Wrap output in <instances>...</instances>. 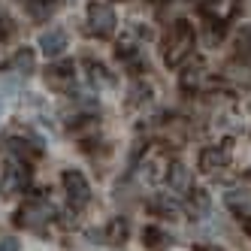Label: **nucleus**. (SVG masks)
Returning a JSON list of instances; mask_svg holds the SVG:
<instances>
[{
    "label": "nucleus",
    "mask_w": 251,
    "mask_h": 251,
    "mask_svg": "<svg viewBox=\"0 0 251 251\" xmlns=\"http://www.w3.org/2000/svg\"><path fill=\"white\" fill-rule=\"evenodd\" d=\"M58 12V0H27V15L33 22H49Z\"/></svg>",
    "instance_id": "obj_15"
},
{
    "label": "nucleus",
    "mask_w": 251,
    "mask_h": 251,
    "mask_svg": "<svg viewBox=\"0 0 251 251\" xmlns=\"http://www.w3.org/2000/svg\"><path fill=\"white\" fill-rule=\"evenodd\" d=\"M203 12L212 15V22H230L239 12V0H212V3H203Z\"/></svg>",
    "instance_id": "obj_12"
},
{
    "label": "nucleus",
    "mask_w": 251,
    "mask_h": 251,
    "mask_svg": "<svg viewBox=\"0 0 251 251\" xmlns=\"http://www.w3.org/2000/svg\"><path fill=\"white\" fill-rule=\"evenodd\" d=\"M9 33H12V22L6 19V15H0V43H3Z\"/></svg>",
    "instance_id": "obj_23"
},
{
    "label": "nucleus",
    "mask_w": 251,
    "mask_h": 251,
    "mask_svg": "<svg viewBox=\"0 0 251 251\" xmlns=\"http://www.w3.org/2000/svg\"><path fill=\"white\" fill-rule=\"evenodd\" d=\"M149 209H151L154 215H164V218H178V215H182V206H178L170 194H157V197H151Z\"/></svg>",
    "instance_id": "obj_14"
},
{
    "label": "nucleus",
    "mask_w": 251,
    "mask_h": 251,
    "mask_svg": "<svg viewBox=\"0 0 251 251\" xmlns=\"http://www.w3.org/2000/svg\"><path fill=\"white\" fill-rule=\"evenodd\" d=\"M12 70L15 73H22V76H30L33 70H37V55H33V49H19L15 51V58H12Z\"/></svg>",
    "instance_id": "obj_17"
},
{
    "label": "nucleus",
    "mask_w": 251,
    "mask_h": 251,
    "mask_svg": "<svg viewBox=\"0 0 251 251\" xmlns=\"http://www.w3.org/2000/svg\"><path fill=\"white\" fill-rule=\"evenodd\" d=\"M85 70H88V82H91L94 88H112L115 85V76H109V70H106L100 61H85Z\"/></svg>",
    "instance_id": "obj_13"
},
{
    "label": "nucleus",
    "mask_w": 251,
    "mask_h": 251,
    "mask_svg": "<svg viewBox=\"0 0 251 251\" xmlns=\"http://www.w3.org/2000/svg\"><path fill=\"white\" fill-rule=\"evenodd\" d=\"M61 185H64L67 200H70V206H73V209H85L88 203H91V185H88V178L79 170H64Z\"/></svg>",
    "instance_id": "obj_4"
},
{
    "label": "nucleus",
    "mask_w": 251,
    "mask_h": 251,
    "mask_svg": "<svg viewBox=\"0 0 251 251\" xmlns=\"http://www.w3.org/2000/svg\"><path fill=\"white\" fill-rule=\"evenodd\" d=\"M197 251H224V248H218V245H203V248H197Z\"/></svg>",
    "instance_id": "obj_25"
},
{
    "label": "nucleus",
    "mask_w": 251,
    "mask_h": 251,
    "mask_svg": "<svg viewBox=\"0 0 251 251\" xmlns=\"http://www.w3.org/2000/svg\"><path fill=\"white\" fill-rule=\"evenodd\" d=\"M30 182V170L25 160H15V157H6V167L0 173V197H15L22 194Z\"/></svg>",
    "instance_id": "obj_3"
},
{
    "label": "nucleus",
    "mask_w": 251,
    "mask_h": 251,
    "mask_svg": "<svg viewBox=\"0 0 251 251\" xmlns=\"http://www.w3.org/2000/svg\"><path fill=\"white\" fill-rule=\"evenodd\" d=\"M149 100H151V88H149L146 82H136V85L130 88V103L139 106V103H149Z\"/></svg>",
    "instance_id": "obj_22"
},
{
    "label": "nucleus",
    "mask_w": 251,
    "mask_h": 251,
    "mask_svg": "<svg viewBox=\"0 0 251 251\" xmlns=\"http://www.w3.org/2000/svg\"><path fill=\"white\" fill-rule=\"evenodd\" d=\"M51 215H55V206H51L49 200H43V197H37V200H30L19 209V227H33V230H40L43 224L51 221Z\"/></svg>",
    "instance_id": "obj_5"
},
{
    "label": "nucleus",
    "mask_w": 251,
    "mask_h": 251,
    "mask_svg": "<svg viewBox=\"0 0 251 251\" xmlns=\"http://www.w3.org/2000/svg\"><path fill=\"white\" fill-rule=\"evenodd\" d=\"M224 203H227L233 212H236L239 218H242V215L251 209V200H248V194H242V191H230V194H224Z\"/></svg>",
    "instance_id": "obj_19"
},
{
    "label": "nucleus",
    "mask_w": 251,
    "mask_h": 251,
    "mask_svg": "<svg viewBox=\"0 0 251 251\" xmlns=\"http://www.w3.org/2000/svg\"><path fill=\"white\" fill-rule=\"evenodd\" d=\"M248 176H251V173H248Z\"/></svg>",
    "instance_id": "obj_26"
},
{
    "label": "nucleus",
    "mask_w": 251,
    "mask_h": 251,
    "mask_svg": "<svg viewBox=\"0 0 251 251\" xmlns=\"http://www.w3.org/2000/svg\"><path fill=\"white\" fill-rule=\"evenodd\" d=\"M115 25H118L115 9L106 3V0H91V3H88V30H91L94 37L109 40L115 33Z\"/></svg>",
    "instance_id": "obj_2"
},
{
    "label": "nucleus",
    "mask_w": 251,
    "mask_h": 251,
    "mask_svg": "<svg viewBox=\"0 0 251 251\" xmlns=\"http://www.w3.org/2000/svg\"><path fill=\"white\" fill-rule=\"evenodd\" d=\"M142 245H149V248L167 245V233L160 230V227H146V230H142Z\"/></svg>",
    "instance_id": "obj_20"
},
{
    "label": "nucleus",
    "mask_w": 251,
    "mask_h": 251,
    "mask_svg": "<svg viewBox=\"0 0 251 251\" xmlns=\"http://www.w3.org/2000/svg\"><path fill=\"white\" fill-rule=\"evenodd\" d=\"M200 82H203V64L197 61V67H188V70H185V76H182V88H185V91H191V88H197Z\"/></svg>",
    "instance_id": "obj_21"
},
{
    "label": "nucleus",
    "mask_w": 251,
    "mask_h": 251,
    "mask_svg": "<svg viewBox=\"0 0 251 251\" xmlns=\"http://www.w3.org/2000/svg\"><path fill=\"white\" fill-rule=\"evenodd\" d=\"M0 251H19V239H12V236L0 239Z\"/></svg>",
    "instance_id": "obj_24"
},
{
    "label": "nucleus",
    "mask_w": 251,
    "mask_h": 251,
    "mask_svg": "<svg viewBox=\"0 0 251 251\" xmlns=\"http://www.w3.org/2000/svg\"><path fill=\"white\" fill-rule=\"evenodd\" d=\"M164 182L170 185V191L173 194H191V188H194V178H191V170L185 167V164H170V170H167V178Z\"/></svg>",
    "instance_id": "obj_9"
},
{
    "label": "nucleus",
    "mask_w": 251,
    "mask_h": 251,
    "mask_svg": "<svg viewBox=\"0 0 251 251\" xmlns=\"http://www.w3.org/2000/svg\"><path fill=\"white\" fill-rule=\"evenodd\" d=\"M194 46H197V33L194 27L182 19L170 27V37H167V49H164V61L167 67H182L191 55H194Z\"/></svg>",
    "instance_id": "obj_1"
},
{
    "label": "nucleus",
    "mask_w": 251,
    "mask_h": 251,
    "mask_svg": "<svg viewBox=\"0 0 251 251\" xmlns=\"http://www.w3.org/2000/svg\"><path fill=\"white\" fill-rule=\"evenodd\" d=\"M40 49L46 58H61L64 49H67V33L61 27H51V30H43L40 33Z\"/></svg>",
    "instance_id": "obj_10"
},
{
    "label": "nucleus",
    "mask_w": 251,
    "mask_h": 251,
    "mask_svg": "<svg viewBox=\"0 0 251 251\" xmlns=\"http://www.w3.org/2000/svg\"><path fill=\"white\" fill-rule=\"evenodd\" d=\"M127 236H130V221L127 218H112L109 224H106V230H103V239H106V245H115V248H121L124 242H127Z\"/></svg>",
    "instance_id": "obj_11"
},
{
    "label": "nucleus",
    "mask_w": 251,
    "mask_h": 251,
    "mask_svg": "<svg viewBox=\"0 0 251 251\" xmlns=\"http://www.w3.org/2000/svg\"><path fill=\"white\" fill-rule=\"evenodd\" d=\"M236 58L251 61V25H242L236 33Z\"/></svg>",
    "instance_id": "obj_18"
},
{
    "label": "nucleus",
    "mask_w": 251,
    "mask_h": 251,
    "mask_svg": "<svg viewBox=\"0 0 251 251\" xmlns=\"http://www.w3.org/2000/svg\"><path fill=\"white\" fill-rule=\"evenodd\" d=\"M46 85L58 94H70L76 85V70L73 61H58V64H49L46 67Z\"/></svg>",
    "instance_id": "obj_6"
},
{
    "label": "nucleus",
    "mask_w": 251,
    "mask_h": 251,
    "mask_svg": "<svg viewBox=\"0 0 251 251\" xmlns=\"http://www.w3.org/2000/svg\"><path fill=\"white\" fill-rule=\"evenodd\" d=\"M209 206H212L209 194H206V191H194V188H191V200H188V215H191V218H194V221L206 218V215H209Z\"/></svg>",
    "instance_id": "obj_16"
},
{
    "label": "nucleus",
    "mask_w": 251,
    "mask_h": 251,
    "mask_svg": "<svg viewBox=\"0 0 251 251\" xmlns=\"http://www.w3.org/2000/svg\"><path fill=\"white\" fill-rule=\"evenodd\" d=\"M230 157H233V142H230V139H224L221 146H209V149H203V151H200V173L212 176L215 170L227 167Z\"/></svg>",
    "instance_id": "obj_7"
},
{
    "label": "nucleus",
    "mask_w": 251,
    "mask_h": 251,
    "mask_svg": "<svg viewBox=\"0 0 251 251\" xmlns=\"http://www.w3.org/2000/svg\"><path fill=\"white\" fill-rule=\"evenodd\" d=\"M167 170H170V157L164 154V151H149L146 157H142V176L149 178V182H164L167 178Z\"/></svg>",
    "instance_id": "obj_8"
}]
</instances>
